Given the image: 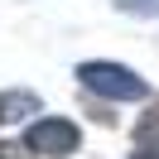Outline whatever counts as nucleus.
Here are the masks:
<instances>
[{
    "label": "nucleus",
    "instance_id": "obj_3",
    "mask_svg": "<svg viewBox=\"0 0 159 159\" xmlns=\"http://www.w3.org/2000/svg\"><path fill=\"white\" fill-rule=\"evenodd\" d=\"M39 111V97L34 92H0V120H20Z\"/></svg>",
    "mask_w": 159,
    "mask_h": 159
},
{
    "label": "nucleus",
    "instance_id": "obj_5",
    "mask_svg": "<svg viewBox=\"0 0 159 159\" xmlns=\"http://www.w3.org/2000/svg\"><path fill=\"white\" fill-rule=\"evenodd\" d=\"M125 15H140V20H154L159 15V0H116Z\"/></svg>",
    "mask_w": 159,
    "mask_h": 159
},
{
    "label": "nucleus",
    "instance_id": "obj_2",
    "mask_svg": "<svg viewBox=\"0 0 159 159\" xmlns=\"http://www.w3.org/2000/svg\"><path fill=\"white\" fill-rule=\"evenodd\" d=\"M24 145L34 154H72L77 149V125L72 120H34L29 135H24Z\"/></svg>",
    "mask_w": 159,
    "mask_h": 159
},
{
    "label": "nucleus",
    "instance_id": "obj_4",
    "mask_svg": "<svg viewBox=\"0 0 159 159\" xmlns=\"http://www.w3.org/2000/svg\"><path fill=\"white\" fill-rule=\"evenodd\" d=\"M135 140H140V145H154V149H159V101H149V111L140 116Z\"/></svg>",
    "mask_w": 159,
    "mask_h": 159
},
{
    "label": "nucleus",
    "instance_id": "obj_1",
    "mask_svg": "<svg viewBox=\"0 0 159 159\" xmlns=\"http://www.w3.org/2000/svg\"><path fill=\"white\" fill-rule=\"evenodd\" d=\"M82 87H92L97 97H111V101H140L145 97V77L120 63H82L77 68Z\"/></svg>",
    "mask_w": 159,
    "mask_h": 159
},
{
    "label": "nucleus",
    "instance_id": "obj_7",
    "mask_svg": "<svg viewBox=\"0 0 159 159\" xmlns=\"http://www.w3.org/2000/svg\"><path fill=\"white\" fill-rule=\"evenodd\" d=\"M130 159H159V149H154V145H145V149H135Z\"/></svg>",
    "mask_w": 159,
    "mask_h": 159
},
{
    "label": "nucleus",
    "instance_id": "obj_6",
    "mask_svg": "<svg viewBox=\"0 0 159 159\" xmlns=\"http://www.w3.org/2000/svg\"><path fill=\"white\" fill-rule=\"evenodd\" d=\"M0 159H34V149L29 145H24V149L20 145H0Z\"/></svg>",
    "mask_w": 159,
    "mask_h": 159
}]
</instances>
